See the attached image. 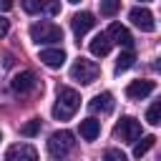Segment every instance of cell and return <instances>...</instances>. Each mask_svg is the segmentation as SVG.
<instances>
[{"mask_svg":"<svg viewBox=\"0 0 161 161\" xmlns=\"http://www.w3.org/2000/svg\"><path fill=\"white\" fill-rule=\"evenodd\" d=\"M78 106H80V96H78V91H73V88H68V86H60V88H58L55 106H53V118H58V121H68V118L75 116Z\"/></svg>","mask_w":161,"mask_h":161,"instance_id":"cell-1","label":"cell"},{"mask_svg":"<svg viewBox=\"0 0 161 161\" xmlns=\"http://www.w3.org/2000/svg\"><path fill=\"white\" fill-rule=\"evenodd\" d=\"M30 38H33V43H38V45H50V43L63 40V30H60L55 23L40 20V23H33V25H30Z\"/></svg>","mask_w":161,"mask_h":161,"instance_id":"cell-2","label":"cell"},{"mask_svg":"<svg viewBox=\"0 0 161 161\" xmlns=\"http://www.w3.org/2000/svg\"><path fill=\"white\" fill-rule=\"evenodd\" d=\"M73 148H75V136H73L70 131H55V133L48 138V151H50V156H55V158L68 156Z\"/></svg>","mask_w":161,"mask_h":161,"instance_id":"cell-3","label":"cell"},{"mask_svg":"<svg viewBox=\"0 0 161 161\" xmlns=\"http://www.w3.org/2000/svg\"><path fill=\"white\" fill-rule=\"evenodd\" d=\"M98 73H101V68H98L93 60H88V58H78V60L70 65V78L78 80V83H83V86L93 83V80L98 78Z\"/></svg>","mask_w":161,"mask_h":161,"instance_id":"cell-4","label":"cell"},{"mask_svg":"<svg viewBox=\"0 0 161 161\" xmlns=\"http://www.w3.org/2000/svg\"><path fill=\"white\" fill-rule=\"evenodd\" d=\"M113 133H116V138H121V141H126V143H136L138 136H141V123H138L136 118L126 116V118H121V121L116 123Z\"/></svg>","mask_w":161,"mask_h":161,"instance_id":"cell-5","label":"cell"},{"mask_svg":"<svg viewBox=\"0 0 161 161\" xmlns=\"http://www.w3.org/2000/svg\"><path fill=\"white\" fill-rule=\"evenodd\" d=\"M128 18H131V23H133L136 28H141L143 33H153V30H156L153 13H151V10H146V8H133V10L128 13Z\"/></svg>","mask_w":161,"mask_h":161,"instance_id":"cell-6","label":"cell"},{"mask_svg":"<svg viewBox=\"0 0 161 161\" xmlns=\"http://www.w3.org/2000/svg\"><path fill=\"white\" fill-rule=\"evenodd\" d=\"M35 86H38V78H35L33 70H20L10 80V88L15 93H30V91H35Z\"/></svg>","mask_w":161,"mask_h":161,"instance_id":"cell-7","label":"cell"},{"mask_svg":"<svg viewBox=\"0 0 161 161\" xmlns=\"http://www.w3.org/2000/svg\"><path fill=\"white\" fill-rule=\"evenodd\" d=\"M5 161H38V151L30 143H18V146L8 148Z\"/></svg>","mask_w":161,"mask_h":161,"instance_id":"cell-8","label":"cell"},{"mask_svg":"<svg viewBox=\"0 0 161 161\" xmlns=\"http://www.w3.org/2000/svg\"><path fill=\"white\" fill-rule=\"evenodd\" d=\"M106 35H108L111 43H118V45H123V48H128V50H131V45H133V35H131L128 28L121 25V23H111V28H108Z\"/></svg>","mask_w":161,"mask_h":161,"instance_id":"cell-9","label":"cell"},{"mask_svg":"<svg viewBox=\"0 0 161 161\" xmlns=\"http://www.w3.org/2000/svg\"><path fill=\"white\" fill-rule=\"evenodd\" d=\"M156 91V83L153 80H133V83H128V88H126V96L128 98H133V101H141V98H146V96H151Z\"/></svg>","mask_w":161,"mask_h":161,"instance_id":"cell-10","label":"cell"},{"mask_svg":"<svg viewBox=\"0 0 161 161\" xmlns=\"http://www.w3.org/2000/svg\"><path fill=\"white\" fill-rule=\"evenodd\" d=\"M96 25V18L91 15V13H75L73 15V20H70V28H73V33L80 38V35H86L91 28Z\"/></svg>","mask_w":161,"mask_h":161,"instance_id":"cell-11","label":"cell"},{"mask_svg":"<svg viewBox=\"0 0 161 161\" xmlns=\"http://www.w3.org/2000/svg\"><path fill=\"white\" fill-rule=\"evenodd\" d=\"M40 60L48 68H60L65 63V53H63V48H45V50H40Z\"/></svg>","mask_w":161,"mask_h":161,"instance_id":"cell-12","label":"cell"},{"mask_svg":"<svg viewBox=\"0 0 161 161\" xmlns=\"http://www.w3.org/2000/svg\"><path fill=\"white\" fill-rule=\"evenodd\" d=\"M113 106H116V101H113L111 93H98V96L88 103V108H91L93 113H111Z\"/></svg>","mask_w":161,"mask_h":161,"instance_id":"cell-13","label":"cell"},{"mask_svg":"<svg viewBox=\"0 0 161 161\" xmlns=\"http://www.w3.org/2000/svg\"><path fill=\"white\" fill-rule=\"evenodd\" d=\"M111 45H113V43L108 40V35H106V33H98V35L91 40V53L98 55V58H103V55L111 53Z\"/></svg>","mask_w":161,"mask_h":161,"instance_id":"cell-14","label":"cell"},{"mask_svg":"<svg viewBox=\"0 0 161 161\" xmlns=\"http://www.w3.org/2000/svg\"><path fill=\"white\" fill-rule=\"evenodd\" d=\"M98 133H101V121H96V118L80 121V136H83L86 141H96Z\"/></svg>","mask_w":161,"mask_h":161,"instance_id":"cell-15","label":"cell"},{"mask_svg":"<svg viewBox=\"0 0 161 161\" xmlns=\"http://www.w3.org/2000/svg\"><path fill=\"white\" fill-rule=\"evenodd\" d=\"M153 143H156V136H143V138H141V143H136V146H133V156H136V158L146 156V153L153 148Z\"/></svg>","mask_w":161,"mask_h":161,"instance_id":"cell-16","label":"cell"},{"mask_svg":"<svg viewBox=\"0 0 161 161\" xmlns=\"http://www.w3.org/2000/svg\"><path fill=\"white\" fill-rule=\"evenodd\" d=\"M133 60H136L133 50H126V53H121V55H118V60H116V73L121 75L123 70H128V68L133 65Z\"/></svg>","mask_w":161,"mask_h":161,"instance_id":"cell-17","label":"cell"},{"mask_svg":"<svg viewBox=\"0 0 161 161\" xmlns=\"http://www.w3.org/2000/svg\"><path fill=\"white\" fill-rule=\"evenodd\" d=\"M146 121H148L151 126H158V123H161V101H153V103L148 106V111H146Z\"/></svg>","mask_w":161,"mask_h":161,"instance_id":"cell-18","label":"cell"},{"mask_svg":"<svg viewBox=\"0 0 161 161\" xmlns=\"http://www.w3.org/2000/svg\"><path fill=\"white\" fill-rule=\"evenodd\" d=\"M118 8H121V0H101V15H106V18L116 15Z\"/></svg>","mask_w":161,"mask_h":161,"instance_id":"cell-19","label":"cell"},{"mask_svg":"<svg viewBox=\"0 0 161 161\" xmlns=\"http://www.w3.org/2000/svg\"><path fill=\"white\" fill-rule=\"evenodd\" d=\"M40 13H45V15H58V13H60V3H58V0H40Z\"/></svg>","mask_w":161,"mask_h":161,"instance_id":"cell-20","label":"cell"},{"mask_svg":"<svg viewBox=\"0 0 161 161\" xmlns=\"http://www.w3.org/2000/svg\"><path fill=\"white\" fill-rule=\"evenodd\" d=\"M38 131H40V118H30V121L20 128V133H23V136H35Z\"/></svg>","mask_w":161,"mask_h":161,"instance_id":"cell-21","label":"cell"},{"mask_svg":"<svg viewBox=\"0 0 161 161\" xmlns=\"http://www.w3.org/2000/svg\"><path fill=\"white\" fill-rule=\"evenodd\" d=\"M103 161H128V158H126L123 151H118V148H108V151L103 153Z\"/></svg>","mask_w":161,"mask_h":161,"instance_id":"cell-22","label":"cell"},{"mask_svg":"<svg viewBox=\"0 0 161 161\" xmlns=\"http://www.w3.org/2000/svg\"><path fill=\"white\" fill-rule=\"evenodd\" d=\"M23 8H25V13L35 15V13H40V0H23Z\"/></svg>","mask_w":161,"mask_h":161,"instance_id":"cell-23","label":"cell"},{"mask_svg":"<svg viewBox=\"0 0 161 161\" xmlns=\"http://www.w3.org/2000/svg\"><path fill=\"white\" fill-rule=\"evenodd\" d=\"M8 30H10V20L0 18V38H5V35H8Z\"/></svg>","mask_w":161,"mask_h":161,"instance_id":"cell-24","label":"cell"},{"mask_svg":"<svg viewBox=\"0 0 161 161\" xmlns=\"http://www.w3.org/2000/svg\"><path fill=\"white\" fill-rule=\"evenodd\" d=\"M13 8V0H0V13H8Z\"/></svg>","mask_w":161,"mask_h":161,"instance_id":"cell-25","label":"cell"},{"mask_svg":"<svg viewBox=\"0 0 161 161\" xmlns=\"http://www.w3.org/2000/svg\"><path fill=\"white\" fill-rule=\"evenodd\" d=\"M68 3H80V0H68Z\"/></svg>","mask_w":161,"mask_h":161,"instance_id":"cell-26","label":"cell"},{"mask_svg":"<svg viewBox=\"0 0 161 161\" xmlns=\"http://www.w3.org/2000/svg\"><path fill=\"white\" fill-rule=\"evenodd\" d=\"M138 3H151V0H138Z\"/></svg>","mask_w":161,"mask_h":161,"instance_id":"cell-27","label":"cell"},{"mask_svg":"<svg viewBox=\"0 0 161 161\" xmlns=\"http://www.w3.org/2000/svg\"><path fill=\"white\" fill-rule=\"evenodd\" d=\"M0 138H3V136H0Z\"/></svg>","mask_w":161,"mask_h":161,"instance_id":"cell-28","label":"cell"}]
</instances>
